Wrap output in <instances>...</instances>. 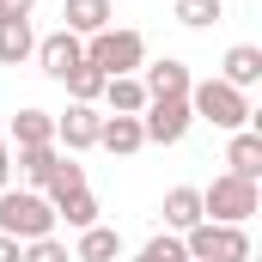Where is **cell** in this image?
<instances>
[{
  "label": "cell",
  "mask_w": 262,
  "mask_h": 262,
  "mask_svg": "<svg viewBox=\"0 0 262 262\" xmlns=\"http://www.w3.org/2000/svg\"><path fill=\"white\" fill-rule=\"evenodd\" d=\"M116 256H122V232H110V226H85L79 232L73 262H116Z\"/></svg>",
  "instance_id": "obj_19"
},
{
  "label": "cell",
  "mask_w": 262,
  "mask_h": 262,
  "mask_svg": "<svg viewBox=\"0 0 262 262\" xmlns=\"http://www.w3.org/2000/svg\"><path fill=\"white\" fill-rule=\"evenodd\" d=\"M55 220H67L73 232H85V226H98V195H92V189H67V195L55 201Z\"/></svg>",
  "instance_id": "obj_20"
},
{
  "label": "cell",
  "mask_w": 262,
  "mask_h": 262,
  "mask_svg": "<svg viewBox=\"0 0 262 262\" xmlns=\"http://www.w3.org/2000/svg\"><path fill=\"white\" fill-rule=\"evenodd\" d=\"M0 146H6V134H0Z\"/></svg>",
  "instance_id": "obj_29"
},
{
  "label": "cell",
  "mask_w": 262,
  "mask_h": 262,
  "mask_svg": "<svg viewBox=\"0 0 262 262\" xmlns=\"http://www.w3.org/2000/svg\"><path fill=\"white\" fill-rule=\"evenodd\" d=\"M25 256V244H18V238H0V262H18Z\"/></svg>",
  "instance_id": "obj_27"
},
{
  "label": "cell",
  "mask_w": 262,
  "mask_h": 262,
  "mask_svg": "<svg viewBox=\"0 0 262 262\" xmlns=\"http://www.w3.org/2000/svg\"><path fill=\"white\" fill-rule=\"evenodd\" d=\"M220 18H226L220 0H177V25H189V31H207V25H220Z\"/></svg>",
  "instance_id": "obj_22"
},
{
  "label": "cell",
  "mask_w": 262,
  "mask_h": 262,
  "mask_svg": "<svg viewBox=\"0 0 262 262\" xmlns=\"http://www.w3.org/2000/svg\"><path fill=\"white\" fill-rule=\"evenodd\" d=\"M220 79L238 85V92H250V85L262 79V49H256V43H232V49H226V67H220Z\"/></svg>",
  "instance_id": "obj_13"
},
{
  "label": "cell",
  "mask_w": 262,
  "mask_h": 262,
  "mask_svg": "<svg viewBox=\"0 0 262 262\" xmlns=\"http://www.w3.org/2000/svg\"><path fill=\"white\" fill-rule=\"evenodd\" d=\"M98 146L104 152H116V159H128L146 146V134H140V116H104V128H98Z\"/></svg>",
  "instance_id": "obj_15"
},
{
  "label": "cell",
  "mask_w": 262,
  "mask_h": 262,
  "mask_svg": "<svg viewBox=\"0 0 262 262\" xmlns=\"http://www.w3.org/2000/svg\"><path fill=\"white\" fill-rule=\"evenodd\" d=\"M6 134H12L18 152H25V146H55V116H49V110H18Z\"/></svg>",
  "instance_id": "obj_16"
},
{
  "label": "cell",
  "mask_w": 262,
  "mask_h": 262,
  "mask_svg": "<svg viewBox=\"0 0 262 262\" xmlns=\"http://www.w3.org/2000/svg\"><path fill=\"white\" fill-rule=\"evenodd\" d=\"M256 207H262V189L244 177H213L201 189V220H213V226H244Z\"/></svg>",
  "instance_id": "obj_4"
},
{
  "label": "cell",
  "mask_w": 262,
  "mask_h": 262,
  "mask_svg": "<svg viewBox=\"0 0 262 262\" xmlns=\"http://www.w3.org/2000/svg\"><path fill=\"white\" fill-rule=\"evenodd\" d=\"M104 104H110V116H140V110H146V85H140V73L104 79Z\"/></svg>",
  "instance_id": "obj_18"
},
{
  "label": "cell",
  "mask_w": 262,
  "mask_h": 262,
  "mask_svg": "<svg viewBox=\"0 0 262 262\" xmlns=\"http://www.w3.org/2000/svg\"><path fill=\"white\" fill-rule=\"evenodd\" d=\"M165 226L183 238L189 226H201V189H189V183H177V189H165Z\"/></svg>",
  "instance_id": "obj_17"
},
{
  "label": "cell",
  "mask_w": 262,
  "mask_h": 262,
  "mask_svg": "<svg viewBox=\"0 0 262 262\" xmlns=\"http://www.w3.org/2000/svg\"><path fill=\"white\" fill-rule=\"evenodd\" d=\"M0 238H18V244L55 238V201L37 189H0Z\"/></svg>",
  "instance_id": "obj_1"
},
{
  "label": "cell",
  "mask_w": 262,
  "mask_h": 262,
  "mask_svg": "<svg viewBox=\"0 0 262 262\" xmlns=\"http://www.w3.org/2000/svg\"><path fill=\"white\" fill-rule=\"evenodd\" d=\"M31 55H37L31 18H0V67H25Z\"/></svg>",
  "instance_id": "obj_12"
},
{
  "label": "cell",
  "mask_w": 262,
  "mask_h": 262,
  "mask_svg": "<svg viewBox=\"0 0 262 262\" xmlns=\"http://www.w3.org/2000/svg\"><path fill=\"white\" fill-rule=\"evenodd\" d=\"M67 189H85V165H73L61 152V165H55V177H49V201H61Z\"/></svg>",
  "instance_id": "obj_24"
},
{
  "label": "cell",
  "mask_w": 262,
  "mask_h": 262,
  "mask_svg": "<svg viewBox=\"0 0 262 262\" xmlns=\"http://www.w3.org/2000/svg\"><path fill=\"white\" fill-rule=\"evenodd\" d=\"M0 189H12V152L0 146Z\"/></svg>",
  "instance_id": "obj_28"
},
{
  "label": "cell",
  "mask_w": 262,
  "mask_h": 262,
  "mask_svg": "<svg viewBox=\"0 0 262 262\" xmlns=\"http://www.w3.org/2000/svg\"><path fill=\"white\" fill-rule=\"evenodd\" d=\"M195 122V110H189V98H146V110H140V134H146V146H177L183 134Z\"/></svg>",
  "instance_id": "obj_6"
},
{
  "label": "cell",
  "mask_w": 262,
  "mask_h": 262,
  "mask_svg": "<svg viewBox=\"0 0 262 262\" xmlns=\"http://www.w3.org/2000/svg\"><path fill=\"white\" fill-rule=\"evenodd\" d=\"M226 165H232L226 177L256 183V177H262V134H256V128H238V134H232V146H226Z\"/></svg>",
  "instance_id": "obj_10"
},
{
  "label": "cell",
  "mask_w": 262,
  "mask_h": 262,
  "mask_svg": "<svg viewBox=\"0 0 262 262\" xmlns=\"http://www.w3.org/2000/svg\"><path fill=\"white\" fill-rule=\"evenodd\" d=\"M61 85L73 92V104H98V98H104V73H98V67H85V61L73 67V73H67Z\"/></svg>",
  "instance_id": "obj_21"
},
{
  "label": "cell",
  "mask_w": 262,
  "mask_h": 262,
  "mask_svg": "<svg viewBox=\"0 0 262 262\" xmlns=\"http://www.w3.org/2000/svg\"><path fill=\"white\" fill-rule=\"evenodd\" d=\"M37 61L49 79H67L73 67L85 61V37H73V31H55V37H37Z\"/></svg>",
  "instance_id": "obj_8"
},
{
  "label": "cell",
  "mask_w": 262,
  "mask_h": 262,
  "mask_svg": "<svg viewBox=\"0 0 262 262\" xmlns=\"http://www.w3.org/2000/svg\"><path fill=\"white\" fill-rule=\"evenodd\" d=\"M140 85H146V98H189V85H195V73L183 61H152V67H140Z\"/></svg>",
  "instance_id": "obj_9"
},
{
  "label": "cell",
  "mask_w": 262,
  "mask_h": 262,
  "mask_svg": "<svg viewBox=\"0 0 262 262\" xmlns=\"http://www.w3.org/2000/svg\"><path fill=\"white\" fill-rule=\"evenodd\" d=\"M98 128H104V116L92 104H67V116H55V146L85 152V146H98Z\"/></svg>",
  "instance_id": "obj_7"
},
{
  "label": "cell",
  "mask_w": 262,
  "mask_h": 262,
  "mask_svg": "<svg viewBox=\"0 0 262 262\" xmlns=\"http://www.w3.org/2000/svg\"><path fill=\"white\" fill-rule=\"evenodd\" d=\"M183 250H189V262H250V238H244V226L201 220L183 232Z\"/></svg>",
  "instance_id": "obj_5"
},
{
  "label": "cell",
  "mask_w": 262,
  "mask_h": 262,
  "mask_svg": "<svg viewBox=\"0 0 262 262\" xmlns=\"http://www.w3.org/2000/svg\"><path fill=\"white\" fill-rule=\"evenodd\" d=\"M61 18H67L61 31H73V37H98V31H110L116 12H110V0H67Z\"/></svg>",
  "instance_id": "obj_11"
},
{
  "label": "cell",
  "mask_w": 262,
  "mask_h": 262,
  "mask_svg": "<svg viewBox=\"0 0 262 262\" xmlns=\"http://www.w3.org/2000/svg\"><path fill=\"white\" fill-rule=\"evenodd\" d=\"M134 262H189V250H183V238H177V232H159V238H152Z\"/></svg>",
  "instance_id": "obj_23"
},
{
  "label": "cell",
  "mask_w": 262,
  "mask_h": 262,
  "mask_svg": "<svg viewBox=\"0 0 262 262\" xmlns=\"http://www.w3.org/2000/svg\"><path fill=\"white\" fill-rule=\"evenodd\" d=\"M18 262H73V250H67L61 238H37V244H25Z\"/></svg>",
  "instance_id": "obj_25"
},
{
  "label": "cell",
  "mask_w": 262,
  "mask_h": 262,
  "mask_svg": "<svg viewBox=\"0 0 262 262\" xmlns=\"http://www.w3.org/2000/svg\"><path fill=\"white\" fill-rule=\"evenodd\" d=\"M189 110H195L201 122H213V128L238 134L256 122V110H250V98L238 92V85H226V79H195L189 85Z\"/></svg>",
  "instance_id": "obj_2"
},
{
  "label": "cell",
  "mask_w": 262,
  "mask_h": 262,
  "mask_svg": "<svg viewBox=\"0 0 262 262\" xmlns=\"http://www.w3.org/2000/svg\"><path fill=\"white\" fill-rule=\"evenodd\" d=\"M85 67H98L104 79H122V73H140L146 67V37L140 31H98L85 37Z\"/></svg>",
  "instance_id": "obj_3"
},
{
  "label": "cell",
  "mask_w": 262,
  "mask_h": 262,
  "mask_svg": "<svg viewBox=\"0 0 262 262\" xmlns=\"http://www.w3.org/2000/svg\"><path fill=\"white\" fill-rule=\"evenodd\" d=\"M55 165H61V146H25V152L12 159V171H18V177H25V183L37 189V195L49 189V177H55Z\"/></svg>",
  "instance_id": "obj_14"
},
{
  "label": "cell",
  "mask_w": 262,
  "mask_h": 262,
  "mask_svg": "<svg viewBox=\"0 0 262 262\" xmlns=\"http://www.w3.org/2000/svg\"><path fill=\"white\" fill-rule=\"evenodd\" d=\"M37 0H0V18H31Z\"/></svg>",
  "instance_id": "obj_26"
}]
</instances>
